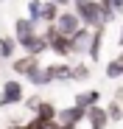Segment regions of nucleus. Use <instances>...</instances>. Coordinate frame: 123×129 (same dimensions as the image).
I'll use <instances>...</instances> for the list:
<instances>
[{"mask_svg":"<svg viewBox=\"0 0 123 129\" xmlns=\"http://www.w3.org/2000/svg\"><path fill=\"white\" fill-rule=\"evenodd\" d=\"M70 9L81 20L84 28H104V23H101V9H98L95 0H70Z\"/></svg>","mask_w":123,"mask_h":129,"instance_id":"f257e3e1","label":"nucleus"},{"mask_svg":"<svg viewBox=\"0 0 123 129\" xmlns=\"http://www.w3.org/2000/svg\"><path fill=\"white\" fill-rule=\"evenodd\" d=\"M25 98V87L20 79H6V84L0 87V110L3 107H14V104H23Z\"/></svg>","mask_w":123,"mask_h":129,"instance_id":"f03ea898","label":"nucleus"},{"mask_svg":"<svg viewBox=\"0 0 123 129\" xmlns=\"http://www.w3.org/2000/svg\"><path fill=\"white\" fill-rule=\"evenodd\" d=\"M53 28H56V34H62V37H73V34L81 28V20L73 14V9H62L59 17H56V23H53Z\"/></svg>","mask_w":123,"mask_h":129,"instance_id":"7ed1b4c3","label":"nucleus"},{"mask_svg":"<svg viewBox=\"0 0 123 129\" xmlns=\"http://www.w3.org/2000/svg\"><path fill=\"white\" fill-rule=\"evenodd\" d=\"M92 31H95V28H84V25H81V28L70 37V51H73V56H87V48H90V42H92Z\"/></svg>","mask_w":123,"mask_h":129,"instance_id":"20e7f679","label":"nucleus"},{"mask_svg":"<svg viewBox=\"0 0 123 129\" xmlns=\"http://www.w3.org/2000/svg\"><path fill=\"white\" fill-rule=\"evenodd\" d=\"M81 121H84V110L81 107H65V110H56V121L53 123H59V126H70V129H76Z\"/></svg>","mask_w":123,"mask_h":129,"instance_id":"39448f33","label":"nucleus"},{"mask_svg":"<svg viewBox=\"0 0 123 129\" xmlns=\"http://www.w3.org/2000/svg\"><path fill=\"white\" fill-rule=\"evenodd\" d=\"M39 68H42V64H39V59H36V56H28V53L11 59V70H14L20 79H28V76H31L34 70H39Z\"/></svg>","mask_w":123,"mask_h":129,"instance_id":"423d86ee","label":"nucleus"},{"mask_svg":"<svg viewBox=\"0 0 123 129\" xmlns=\"http://www.w3.org/2000/svg\"><path fill=\"white\" fill-rule=\"evenodd\" d=\"M34 34H36V23H31V20H25V17H20L17 23H14V34H11V37L17 39V45L23 48Z\"/></svg>","mask_w":123,"mask_h":129,"instance_id":"0eeeda50","label":"nucleus"},{"mask_svg":"<svg viewBox=\"0 0 123 129\" xmlns=\"http://www.w3.org/2000/svg\"><path fill=\"white\" fill-rule=\"evenodd\" d=\"M48 51H50V53H56L59 59H70V56H73V51H70V37L53 34V37L48 39Z\"/></svg>","mask_w":123,"mask_h":129,"instance_id":"6e6552de","label":"nucleus"},{"mask_svg":"<svg viewBox=\"0 0 123 129\" xmlns=\"http://www.w3.org/2000/svg\"><path fill=\"white\" fill-rule=\"evenodd\" d=\"M84 118H87L90 129H106V123H109L106 110H104L101 104H95V107H90V110H84Z\"/></svg>","mask_w":123,"mask_h":129,"instance_id":"1a4fd4ad","label":"nucleus"},{"mask_svg":"<svg viewBox=\"0 0 123 129\" xmlns=\"http://www.w3.org/2000/svg\"><path fill=\"white\" fill-rule=\"evenodd\" d=\"M48 76L53 79V81H73V64H67V62H56V64H48Z\"/></svg>","mask_w":123,"mask_h":129,"instance_id":"9d476101","label":"nucleus"},{"mask_svg":"<svg viewBox=\"0 0 123 129\" xmlns=\"http://www.w3.org/2000/svg\"><path fill=\"white\" fill-rule=\"evenodd\" d=\"M17 51H20L17 39H14L11 34H0V59H3V62H11V59L17 56Z\"/></svg>","mask_w":123,"mask_h":129,"instance_id":"9b49d317","label":"nucleus"},{"mask_svg":"<svg viewBox=\"0 0 123 129\" xmlns=\"http://www.w3.org/2000/svg\"><path fill=\"white\" fill-rule=\"evenodd\" d=\"M23 51H25L28 56H36V59H39V56L48 51V39H45L42 34H34V37L25 42V45H23Z\"/></svg>","mask_w":123,"mask_h":129,"instance_id":"f8f14e48","label":"nucleus"},{"mask_svg":"<svg viewBox=\"0 0 123 129\" xmlns=\"http://www.w3.org/2000/svg\"><path fill=\"white\" fill-rule=\"evenodd\" d=\"M98 101H101V93H98V90L76 93V98H73V104H76V107H81V110H90V107H95Z\"/></svg>","mask_w":123,"mask_h":129,"instance_id":"ddd939ff","label":"nucleus"},{"mask_svg":"<svg viewBox=\"0 0 123 129\" xmlns=\"http://www.w3.org/2000/svg\"><path fill=\"white\" fill-rule=\"evenodd\" d=\"M101 45H104V28H95L92 31V42L87 48V59L90 62H98L101 59Z\"/></svg>","mask_w":123,"mask_h":129,"instance_id":"4468645a","label":"nucleus"},{"mask_svg":"<svg viewBox=\"0 0 123 129\" xmlns=\"http://www.w3.org/2000/svg\"><path fill=\"white\" fill-rule=\"evenodd\" d=\"M34 118H39V121H45V123H53L56 121V107L50 104V101H42L36 107V112H34Z\"/></svg>","mask_w":123,"mask_h":129,"instance_id":"2eb2a0df","label":"nucleus"},{"mask_svg":"<svg viewBox=\"0 0 123 129\" xmlns=\"http://www.w3.org/2000/svg\"><path fill=\"white\" fill-rule=\"evenodd\" d=\"M59 11H62V9H59L56 3H50V0H42V23H45V25H53V23H56Z\"/></svg>","mask_w":123,"mask_h":129,"instance_id":"dca6fc26","label":"nucleus"},{"mask_svg":"<svg viewBox=\"0 0 123 129\" xmlns=\"http://www.w3.org/2000/svg\"><path fill=\"white\" fill-rule=\"evenodd\" d=\"M28 84H34V87H48V84H53V79L48 76L45 68H39V70H34V73L28 76Z\"/></svg>","mask_w":123,"mask_h":129,"instance_id":"f3484780","label":"nucleus"},{"mask_svg":"<svg viewBox=\"0 0 123 129\" xmlns=\"http://www.w3.org/2000/svg\"><path fill=\"white\" fill-rule=\"evenodd\" d=\"M25 20H31V23H42V0H28V17Z\"/></svg>","mask_w":123,"mask_h":129,"instance_id":"a211bd4d","label":"nucleus"},{"mask_svg":"<svg viewBox=\"0 0 123 129\" xmlns=\"http://www.w3.org/2000/svg\"><path fill=\"white\" fill-rule=\"evenodd\" d=\"M104 76H106V79H120V76H123V62L109 59V62H106V70H104Z\"/></svg>","mask_w":123,"mask_h":129,"instance_id":"6ab92c4d","label":"nucleus"},{"mask_svg":"<svg viewBox=\"0 0 123 129\" xmlns=\"http://www.w3.org/2000/svg\"><path fill=\"white\" fill-rule=\"evenodd\" d=\"M104 110H106V118H109V121H120V118H123V104H120L117 98H115L109 107H104Z\"/></svg>","mask_w":123,"mask_h":129,"instance_id":"aec40b11","label":"nucleus"},{"mask_svg":"<svg viewBox=\"0 0 123 129\" xmlns=\"http://www.w3.org/2000/svg\"><path fill=\"white\" fill-rule=\"evenodd\" d=\"M87 79H90V64H84V62L73 64V81H87Z\"/></svg>","mask_w":123,"mask_h":129,"instance_id":"412c9836","label":"nucleus"},{"mask_svg":"<svg viewBox=\"0 0 123 129\" xmlns=\"http://www.w3.org/2000/svg\"><path fill=\"white\" fill-rule=\"evenodd\" d=\"M23 101H25V98H23ZM42 101H45L42 95H31V98L25 101V107H28V110H31V112H36V107H39V104H42Z\"/></svg>","mask_w":123,"mask_h":129,"instance_id":"4be33fe9","label":"nucleus"},{"mask_svg":"<svg viewBox=\"0 0 123 129\" xmlns=\"http://www.w3.org/2000/svg\"><path fill=\"white\" fill-rule=\"evenodd\" d=\"M112 9H115V14H120L123 11V0H112Z\"/></svg>","mask_w":123,"mask_h":129,"instance_id":"5701e85b","label":"nucleus"},{"mask_svg":"<svg viewBox=\"0 0 123 129\" xmlns=\"http://www.w3.org/2000/svg\"><path fill=\"white\" fill-rule=\"evenodd\" d=\"M50 3H56L59 9H70V0H50Z\"/></svg>","mask_w":123,"mask_h":129,"instance_id":"b1692460","label":"nucleus"},{"mask_svg":"<svg viewBox=\"0 0 123 129\" xmlns=\"http://www.w3.org/2000/svg\"><path fill=\"white\" fill-rule=\"evenodd\" d=\"M117 45L123 48V25H120V34H117Z\"/></svg>","mask_w":123,"mask_h":129,"instance_id":"393cba45","label":"nucleus"},{"mask_svg":"<svg viewBox=\"0 0 123 129\" xmlns=\"http://www.w3.org/2000/svg\"><path fill=\"white\" fill-rule=\"evenodd\" d=\"M20 126H23V123H9L6 129H20Z\"/></svg>","mask_w":123,"mask_h":129,"instance_id":"a878e982","label":"nucleus"},{"mask_svg":"<svg viewBox=\"0 0 123 129\" xmlns=\"http://www.w3.org/2000/svg\"><path fill=\"white\" fill-rule=\"evenodd\" d=\"M115 59H117V62H123V51H120V53H117V56H115Z\"/></svg>","mask_w":123,"mask_h":129,"instance_id":"bb28decb","label":"nucleus"},{"mask_svg":"<svg viewBox=\"0 0 123 129\" xmlns=\"http://www.w3.org/2000/svg\"><path fill=\"white\" fill-rule=\"evenodd\" d=\"M0 68H3V59H0Z\"/></svg>","mask_w":123,"mask_h":129,"instance_id":"cd10ccee","label":"nucleus"},{"mask_svg":"<svg viewBox=\"0 0 123 129\" xmlns=\"http://www.w3.org/2000/svg\"><path fill=\"white\" fill-rule=\"evenodd\" d=\"M0 3H6V0H0Z\"/></svg>","mask_w":123,"mask_h":129,"instance_id":"c85d7f7f","label":"nucleus"}]
</instances>
